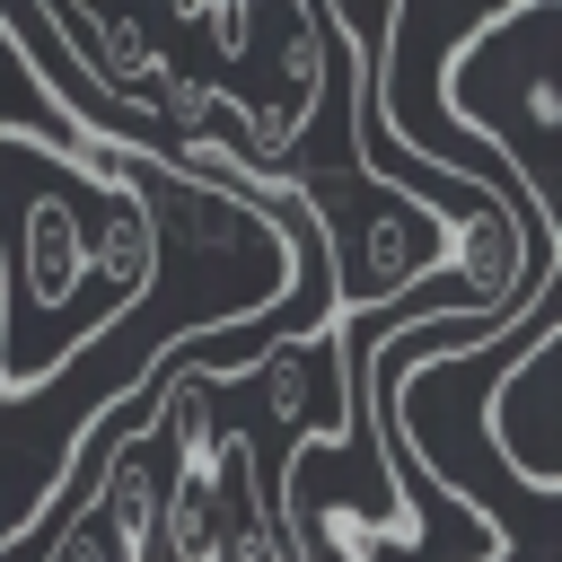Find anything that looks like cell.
<instances>
[{
  "label": "cell",
  "mask_w": 562,
  "mask_h": 562,
  "mask_svg": "<svg viewBox=\"0 0 562 562\" xmlns=\"http://www.w3.org/2000/svg\"><path fill=\"white\" fill-rule=\"evenodd\" d=\"M167 228L149 202L26 132H0V404L35 395L88 334L158 290Z\"/></svg>",
  "instance_id": "1"
},
{
  "label": "cell",
  "mask_w": 562,
  "mask_h": 562,
  "mask_svg": "<svg viewBox=\"0 0 562 562\" xmlns=\"http://www.w3.org/2000/svg\"><path fill=\"white\" fill-rule=\"evenodd\" d=\"M544 360H553V334L527 351V378H518V395L536 404V422H544V404H553V386H544ZM501 404H509V386H501ZM492 422L509 430V413H492ZM501 430H492V439H501ZM509 457H518V483H527L536 501H553V439H518V448L501 439V465H509Z\"/></svg>",
  "instance_id": "2"
}]
</instances>
